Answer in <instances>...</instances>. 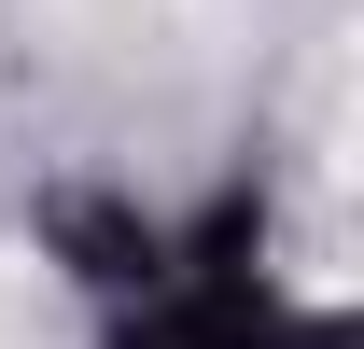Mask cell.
<instances>
[{
	"mask_svg": "<svg viewBox=\"0 0 364 349\" xmlns=\"http://www.w3.org/2000/svg\"><path fill=\"white\" fill-rule=\"evenodd\" d=\"M0 349H43V279L0 252Z\"/></svg>",
	"mask_w": 364,
	"mask_h": 349,
	"instance_id": "cell-1",
	"label": "cell"
}]
</instances>
